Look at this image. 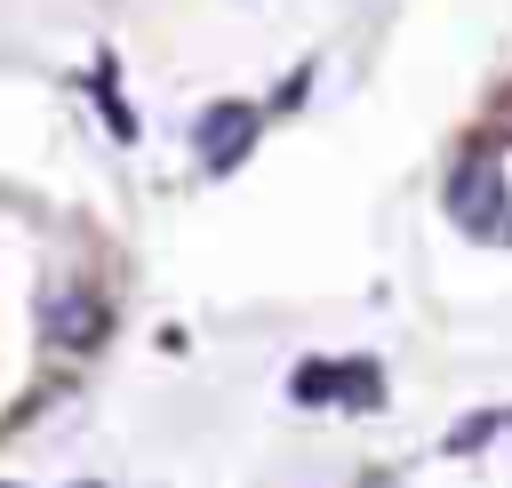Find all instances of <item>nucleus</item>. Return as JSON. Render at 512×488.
Instances as JSON below:
<instances>
[]
</instances>
